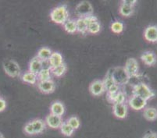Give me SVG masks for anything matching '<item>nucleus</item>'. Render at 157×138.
<instances>
[{
  "instance_id": "1",
  "label": "nucleus",
  "mask_w": 157,
  "mask_h": 138,
  "mask_svg": "<svg viewBox=\"0 0 157 138\" xmlns=\"http://www.w3.org/2000/svg\"><path fill=\"white\" fill-rule=\"evenodd\" d=\"M50 18L52 21L57 24H63L69 20V11L65 5H61L56 7L51 11Z\"/></svg>"
},
{
  "instance_id": "2",
  "label": "nucleus",
  "mask_w": 157,
  "mask_h": 138,
  "mask_svg": "<svg viewBox=\"0 0 157 138\" xmlns=\"http://www.w3.org/2000/svg\"><path fill=\"white\" fill-rule=\"evenodd\" d=\"M132 92H133V95H137L145 101L152 99L155 95V92L151 89L150 87L148 86L145 83H138L134 85Z\"/></svg>"
},
{
  "instance_id": "3",
  "label": "nucleus",
  "mask_w": 157,
  "mask_h": 138,
  "mask_svg": "<svg viewBox=\"0 0 157 138\" xmlns=\"http://www.w3.org/2000/svg\"><path fill=\"white\" fill-rule=\"evenodd\" d=\"M111 72H112V76L114 82L119 86L127 84L131 79L124 68L122 66H118L114 69H111Z\"/></svg>"
},
{
  "instance_id": "4",
  "label": "nucleus",
  "mask_w": 157,
  "mask_h": 138,
  "mask_svg": "<svg viewBox=\"0 0 157 138\" xmlns=\"http://www.w3.org/2000/svg\"><path fill=\"white\" fill-rule=\"evenodd\" d=\"M2 67L7 75L15 78L21 76V68L16 61L13 59H6L2 63Z\"/></svg>"
},
{
  "instance_id": "5",
  "label": "nucleus",
  "mask_w": 157,
  "mask_h": 138,
  "mask_svg": "<svg viewBox=\"0 0 157 138\" xmlns=\"http://www.w3.org/2000/svg\"><path fill=\"white\" fill-rule=\"evenodd\" d=\"M75 12L79 18H85L93 15V7L88 1H82L75 8Z\"/></svg>"
},
{
  "instance_id": "6",
  "label": "nucleus",
  "mask_w": 157,
  "mask_h": 138,
  "mask_svg": "<svg viewBox=\"0 0 157 138\" xmlns=\"http://www.w3.org/2000/svg\"><path fill=\"white\" fill-rule=\"evenodd\" d=\"M128 105L134 110L140 111L145 109L147 105V101L137 95H132L128 99Z\"/></svg>"
},
{
  "instance_id": "7",
  "label": "nucleus",
  "mask_w": 157,
  "mask_h": 138,
  "mask_svg": "<svg viewBox=\"0 0 157 138\" xmlns=\"http://www.w3.org/2000/svg\"><path fill=\"white\" fill-rule=\"evenodd\" d=\"M124 68L126 70L127 73L129 75L130 77L136 76L138 74L139 66H138V61L135 58H130V59H128Z\"/></svg>"
},
{
  "instance_id": "8",
  "label": "nucleus",
  "mask_w": 157,
  "mask_h": 138,
  "mask_svg": "<svg viewBox=\"0 0 157 138\" xmlns=\"http://www.w3.org/2000/svg\"><path fill=\"white\" fill-rule=\"evenodd\" d=\"M89 91L93 96H100L105 93L106 91L103 81L100 80H95L92 82L89 85Z\"/></svg>"
},
{
  "instance_id": "9",
  "label": "nucleus",
  "mask_w": 157,
  "mask_h": 138,
  "mask_svg": "<svg viewBox=\"0 0 157 138\" xmlns=\"http://www.w3.org/2000/svg\"><path fill=\"white\" fill-rule=\"evenodd\" d=\"M45 123L46 126L52 128V129H59V128H60L62 123H63V121L61 116H56V115L50 113L45 117Z\"/></svg>"
},
{
  "instance_id": "10",
  "label": "nucleus",
  "mask_w": 157,
  "mask_h": 138,
  "mask_svg": "<svg viewBox=\"0 0 157 138\" xmlns=\"http://www.w3.org/2000/svg\"><path fill=\"white\" fill-rule=\"evenodd\" d=\"M38 88L43 94H51L56 89V84L52 79L45 81H38Z\"/></svg>"
},
{
  "instance_id": "11",
  "label": "nucleus",
  "mask_w": 157,
  "mask_h": 138,
  "mask_svg": "<svg viewBox=\"0 0 157 138\" xmlns=\"http://www.w3.org/2000/svg\"><path fill=\"white\" fill-rule=\"evenodd\" d=\"M128 108L127 104H114L113 105V113L118 119H124L128 116Z\"/></svg>"
},
{
  "instance_id": "12",
  "label": "nucleus",
  "mask_w": 157,
  "mask_h": 138,
  "mask_svg": "<svg viewBox=\"0 0 157 138\" xmlns=\"http://www.w3.org/2000/svg\"><path fill=\"white\" fill-rule=\"evenodd\" d=\"M144 37L149 42H157V27L148 26L144 31Z\"/></svg>"
},
{
  "instance_id": "13",
  "label": "nucleus",
  "mask_w": 157,
  "mask_h": 138,
  "mask_svg": "<svg viewBox=\"0 0 157 138\" xmlns=\"http://www.w3.org/2000/svg\"><path fill=\"white\" fill-rule=\"evenodd\" d=\"M141 59H142V61L145 65L149 66H152L153 65H155L157 61L155 54L153 52H151V51L144 52L142 54V55H141Z\"/></svg>"
},
{
  "instance_id": "14",
  "label": "nucleus",
  "mask_w": 157,
  "mask_h": 138,
  "mask_svg": "<svg viewBox=\"0 0 157 138\" xmlns=\"http://www.w3.org/2000/svg\"><path fill=\"white\" fill-rule=\"evenodd\" d=\"M43 68V62L40 60L38 57H34L31 61H30L29 66V72L33 73L35 74L38 75V73L41 71V69Z\"/></svg>"
},
{
  "instance_id": "15",
  "label": "nucleus",
  "mask_w": 157,
  "mask_h": 138,
  "mask_svg": "<svg viewBox=\"0 0 157 138\" xmlns=\"http://www.w3.org/2000/svg\"><path fill=\"white\" fill-rule=\"evenodd\" d=\"M50 112L52 114L62 117V116H63V114L65 113V106L62 102L56 101L51 104Z\"/></svg>"
},
{
  "instance_id": "16",
  "label": "nucleus",
  "mask_w": 157,
  "mask_h": 138,
  "mask_svg": "<svg viewBox=\"0 0 157 138\" xmlns=\"http://www.w3.org/2000/svg\"><path fill=\"white\" fill-rule=\"evenodd\" d=\"M63 63V56L59 52H52L51 57L48 59V65H49V68H55L58 66H60Z\"/></svg>"
},
{
  "instance_id": "17",
  "label": "nucleus",
  "mask_w": 157,
  "mask_h": 138,
  "mask_svg": "<svg viewBox=\"0 0 157 138\" xmlns=\"http://www.w3.org/2000/svg\"><path fill=\"white\" fill-rule=\"evenodd\" d=\"M30 123L32 125L35 135L42 133L45 129V127H46V124H45V122L40 119H33V120L30 121Z\"/></svg>"
},
{
  "instance_id": "18",
  "label": "nucleus",
  "mask_w": 157,
  "mask_h": 138,
  "mask_svg": "<svg viewBox=\"0 0 157 138\" xmlns=\"http://www.w3.org/2000/svg\"><path fill=\"white\" fill-rule=\"evenodd\" d=\"M21 79L23 82L27 84H29L31 85H35L38 84V76L31 72H25L21 76Z\"/></svg>"
},
{
  "instance_id": "19",
  "label": "nucleus",
  "mask_w": 157,
  "mask_h": 138,
  "mask_svg": "<svg viewBox=\"0 0 157 138\" xmlns=\"http://www.w3.org/2000/svg\"><path fill=\"white\" fill-rule=\"evenodd\" d=\"M52 54V52L50 48H48V47H42L38 50L37 57L42 62H46V61H48Z\"/></svg>"
},
{
  "instance_id": "20",
  "label": "nucleus",
  "mask_w": 157,
  "mask_h": 138,
  "mask_svg": "<svg viewBox=\"0 0 157 138\" xmlns=\"http://www.w3.org/2000/svg\"><path fill=\"white\" fill-rule=\"evenodd\" d=\"M143 116L148 121H154L157 119V109L153 107H145L143 111Z\"/></svg>"
},
{
  "instance_id": "21",
  "label": "nucleus",
  "mask_w": 157,
  "mask_h": 138,
  "mask_svg": "<svg viewBox=\"0 0 157 138\" xmlns=\"http://www.w3.org/2000/svg\"><path fill=\"white\" fill-rule=\"evenodd\" d=\"M38 81H45L51 80L52 77V72L49 67L42 68L39 73H38Z\"/></svg>"
},
{
  "instance_id": "22",
  "label": "nucleus",
  "mask_w": 157,
  "mask_h": 138,
  "mask_svg": "<svg viewBox=\"0 0 157 138\" xmlns=\"http://www.w3.org/2000/svg\"><path fill=\"white\" fill-rule=\"evenodd\" d=\"M64 30L69 34H74L77 32V26L76 21L74 20H67L63 24Z\"/></svg>"
},
{
  "instance_id": "23",
  "label": "nucleus",
  "mask_w": 157,
  "mask_h": 138,
  "mask_svg": "<svg viewBox=\"0 0 157 138\" xmlns=\"http://www.w3.org/2000/svg\"><path fill=\"white\" fill-rule=\"evenodd\" d=\"M134 7L129 6H126L124 4H121L119 7V12L121 15L125 17H129L132 14L134 13Z\"/></svg>"
},
{
  "instance_id": "24",
  "label": "nucleus",
  "mask_w": 157,
  "mask_h": 138,
  "mask_svg": "<svg viewBox=\"0 0 157 138\" xmlns=\"http://www.w3.org/2000/svg\"><path fill=\"white\" fill-rule=\"evenodd\" d=\"M75 21H76L77 31L78 32L82 34V35H85L86 32H88V25H87L84 18H78Z\"/></svg>"
},
{
  "instance_id": "25",
  "label": "nucleus",
  "mask_w": 157,
  "mask_h": 138,
  "mask_svg": "<svg viewBox=\"0 0 157 138\" xmlns=\"http://www.w3.org/2000/svg\"><path fill=\"white\" fill-rule=\"evenodd\" d=\"M59 129H60L61 133L65 136H71L74 133V129L67 123V121L62 123Z\"/></svg>"
},
{
  "instance_id": "26",
  "label": "nucleus",
  "mask_w": 157,
  "mask_h": 138,
  "mask_svg": "<svg viewBox=\"0 0 157 138\" xmlns=\"http://www.w3.org/2000/svg\"><path fill=\"white\" fill-rule=\"evenodd\" d=\"M66 71H67V66H66L65 63H63L60 66L51 69L52 74H53L56 77H60V76H63L65 74Z\"/></svg>"
},
{
  "instance_id": "27",
  "label": "nucleus",
  "mask_w": 157,
  "mask_h": 138,
  "mask_svg": "<svg viewBox=\"0 0 157 138\" xmlns=\"http://www.w3.org/2000/svg\"><path fill=\"white\" fill-rule=\"evenodd\" d=\"M110 29L113 33L121 34L122 33L124 29V24H123L121 21H116L111 24Z\"/></svg>"
},
{
  "instance_id": "28",
  "label": "nucleus",
  "mask_w": 157,
  "mask_h": 138,
  "mask_svg": "<svg viewBox=\"0 0 157 138\" xmlns=\"http://www.w3.org/2000/svg\"><path fill=\"white\" fill-rule=\"evenodd\" d=\"M103 84L105 85V91H107L110 87H112L113 85L115 84V82H114L112 76V72H111V69L108 71V73H106V76H105L103 80Z\"/></svg>"
},
{
  "instance_id": "29",
  "label": "nucleus",
  "mask_w": 157,
  "mask_h": 138,
  "mask_svg": "<svg viewBox=\"0 0 157 138\" xmlns=\"http://www.w3.org/2000/svg\"><path fill=\"white\" fill-rule=\"evenodd\" d=\"M101 30V25L100 23L98 21L96 22H94L92 24H89L88 26V32L90 34H92V35H96L98 34Z\"/></svg>"
},
{
  "instance_id": "30",
  "label": "nucleus",
  "mask_w": 157,
  "mask_h": 138,
  "mask_svg": "<svg viewBox=\"0 0 157 138\" xmlns=\"http://www.w3.org/2000/svg\"><path fill=\"white\" fill-rule=\"evenodd\" d=\"M67 123L73 128V129L75 130V129H79L80 126H81V122H80V119H78L77 116H71L69 119L67 120Z\"/></svg>"
},
{
  "instance_id": "31",
  "label": "nucleus",
  "mask_w": 157,
  "mask_h": 138,
  "mask_svg": "<svg viewBox=\"0 0 157 138\" xmlns=\"http://www.w3.org/2000/svg\"><path fill=\"white\" fill-rule=\"evenodd\" d=\"M126 102V95L123 91H120L117 95L114 97L112 103L113 104H125Z\"/></svg>"
},
{
  "instance_id": "32",
  "label": "nucleus",
  "mask_w": 157,
  "mask_h": 138,
  "mask_svg": "<svg viewBox=\"0 0 157 138\" xmlns=\"http://www.w3.org/2000/svg\"><path fill=\"white\" fill-rule=\"evenodd\" d=\"M24 132L26 133V134L29 135V136H34V135H35V131H34L32 125H31V123H30V122H28V123H27L26 124H25V126H24Z\"/></svg>"
},
{
  "instance_id": "33",
  "label": "nucleus",
  "mask_w": 157,
  "mask_h": 138,
  "mask_svg": "<svg viewBox=\"0 0 157 138\" xmlns=\"http://www.w3.org/2000/svg\"><path fill=\"white\" fill-rule=\"evenodd\" d=\"M119 91L120 86L117 84H115L113 85L112 87H110V88L106 91V94L107 95H115V94L118 93Z\"/></svg>"
},
{
  "instance_id": "34",
  "label": "nucleus",
  "mask_w": 157,
  "mask_h": 138,
  "mask_svg": "<svg viewBox=\"0 0 157 138\" xmlns=\"http://www.w3.org/2000/svg\"><path fill=\"white\" fill-rule=\"evenodd\" d=\"M85 21V22H86L87 25H89V24H92V23L94 22H96V21H98V19H97L96 17H95L94 15H91V16H88V17H87L84 18Z\"/></svg>"
},
{
  "instance_id": "35",
  "label": "nucleus",
  "mask_w": 157,
  "mask_h": 138,
  "mask_svg": "<svg viewBox=\"0 0 157 138\" xmlns=\"http://www.w3.org/2000/svg\"><path fill=\"white\" fill-rule=\"evenodd\" d=\"M6 102L2 97H0V112H4L6 109Z\"/></svg>"
},
{
  "instance_id": "36",
  "label": "nucleus",
  "mask_w": 157,
  "mask_h": 138,
  "mask_svg": "<svg viewBox=\"0 0 157 138\" xmlns=\"http://www.w3.org/2000/svg\"><path fill=\"white\" fill-rule=\"evenodd\" d=\"M122 4H124L126 6H129L134 7L137 3L136 0H124L121 2Z\"/></svg>"
},
{
  "instance_id": "37",
  "label": "nucleus",
  "mask_w": 157,
  "mask_h": 138,
  "mask_svg": "<svg viewBox=\"0 0 157 138\" xmlns=\"http://www.w3.org/2000/svg\"><path fill=\"white\" fill-rule=\"evenodd\" d=\"M143 138H157V133L154 132H148L143 136Z\"/></svg>"
},
{
  "instance_id": "38",
  "label": "nucleus",
  "mask_w": 157,
  "mask_h": 138,
  "mask_svg": "<svg viewBox=\"0 0 157 138\" xmlns=\"http://www.w3.org/2000/svg\"><path fill=\"white\" fill-rule=\"evenodd\" d=\"M0 138H4V136L2 135V133H0Z\"/></svg>"
}]
</instances>
